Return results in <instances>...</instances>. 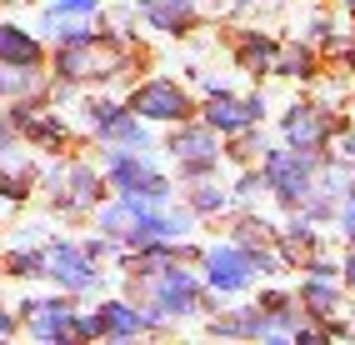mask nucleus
Returning <instances> with one entry per match:
<instances>
[{"mask_svg": "<svg viewBox=\"0 0 355 345\" xmlns=\"http://www.w3.org/2000/svg\"><path fill=\"white\" fill-rule=\"evenodd\" d=\"M0 60L6 65H40V40L31 30H20V26H0Z\"/></svg>", "mask_w": 355, "mask_h": 345, "instance_id": "nucleus-15", "label": "nucleus"}, {"mask_svg": "<svg viewBox=\"0 0 355 345\" xmlns=\"http://www.w3.org/2000/svg\"><path fill=\"white\" fill-rule=\"evenodd\" d=\"M146 295L165 310V315H191L200 306V285H196V275L191 270H175V265H165L155 270V281L146 285Z\"/></svg>", "mask_w": 355, "mask_h": 345, "instance_id": "nucleus-4", "label": "nucleus"}, {"mask_svg": "<svg viewBox=\"0 0 355 345\" xmlns=\"http://www.w3.org/2000/svg\"><path fill=\"white\" fill-rule=\"evenodd\" d=\"M110 186L115 191H121V195H135V200H165V191H171V186H165V180L146 166V160H140V155H130V145H121V150H115L110 155Z\"/></svg>", "mask_w": 355, "mask_h": 345, "instance_id": "nucleus-3", "label": "nucleus"}, {"mask_svg": "<svg viewBox=\"0 0 355 345\" xmlns=\"http://www.w3.org/2000/svg\"><path fill=\"white\" fill-rule=\"evenodd\" d=\"M336 160L340 166H355V135H340L336 141Z\"/></svg>", "mask_w": 355, "mask_h": 345, "instance_id": "nucleus-25", "label": "nucleus"}, {"mask_svg": "<svg viewBox=\"0 0 355 345\" xmlns=\"http://www.w3.org/2000/svg\"><path fill=\"white\" fill-rule=\"evenodd\" d=\"M15 125L26 130L31 141H40V145H51V150H55V145L65 141V130H60V121H51V115H40V110H31V105H20V110H15Z\"/></svg>", "mask_w": 355, "mask_h": 345, "instance_id": "nucleus-17", "label": "nucleus"}, {"mask_svg": "<svg viewBox=\"0 0 355 345\" xmlns=\"http://www.w3.org/2000/svg\"><path fill=\"white\" fill-rule=\"evenodd\" d=\"M51 10H70V15H90L96 0H51Z\"/></svg>", "mask_w": 355, "mask_h": 345, "instance_id": "nucleus-24", "label": "nucleus"}, {"mask_svg": "<svg viewBox=\"0 0 355 345\" xmlns=\"http://www.w3.org/2000/svg\"><path fill=\"white\" fill-rule=\"evenodd\" d=\"M205 275H210V285L235 295V290H245L250 285V275H255V256L245 245H216L205 256Z\"/></svg>", "mask_w": 355, "mask_h": 345, "instance_id": "nucleus-5", "label": "nucleus"}, {"mask_svg": "<svg viewBox=\"0 0 355 345\" xmlns=\"http://www.w3.org/2000/svg\"><path fill=\"white\" fill-rule=\"evenodd\" d=\"M171 155L180 160L185 175H205L220 160V145H216V135H210V130H180L171 141Z\"/></svg>", "mask_w": 355, "mask_h": 345, "instance_id": "nucleus-10", "label": "nucleus"}, {"mask_svg": "<svg viewBox=\"0 0 355 345\" xmlns=\"http://www.w3.org/2000/svg\"><path fill=\"white\" fill-rule=\"evenodd\" d=\"M26 330L40 335V340L76 335V306H65V301H26Z\"/></svg>", "mask_w": 355, "mask_h": 345, "instance_id": "nucleus-9", "label": "nucleus"}, {"mask_svg": "<svg viewBox=\"0 0 355 345\" xmlns=\"http://www.w3.org/2000/svg\"><path fill=\"white\" fill-rule=\"evenodd\" d=\"M140 15H146L155 30H171V35H180V30H191V15H196V6H191V0H146V6H140Z\"/></svg>", "mask_w": 355, "mask_h": 345, "instance_id": "nucleus-13", "label": "nucleus"}, {"mask_svg": "<svg viewBox=\"0 0 355 345\" xmlns=\"http://www.w3.org/2000/svg\"><path fill=\"white\" fill-rule=\"evenodd\" d=\"M10 270H15V275H40L45 260H40V256H10Z\"/></svg>", "mask_w": 355, "mask_h": 345, "instance_id": "nucleus-23", "label": "nucleus"}, {"mask_svg": "<svg viewBox=\"0 0 355 345\" xmlns=\"http://www.w3.org/2000/svg\"><path fill=\"white\" fill-rule=\"evenodd\" d=\"M20 90H35V71L31 65H6L0 60V96H20Z\"/></svg>", "mask_w": 355, "mask_h": 345, "instance_id": "nucleus-21", "label": "nucleus"}, {"mask_svg": "<svg viewBox=\"0 0 355 345\" xmlns=\"http://www.w3.org/2000/svg\"><path fill=\"white\" fill-rule=\"evenodd\" d=\"M10 330H15V320H10L6 310H0V335H10Z\"/></svg>", "mask_w": 355, "mask_h": 345, "instance_id": "nucleus-28", "label": "nucleus"}, {"mask_svg": "<svg viewBox=\"0 0 355 345\" xmlns=\"http://www.w3.org/2000/svg\"><path fill=\"white\" fill-rule=\"evenodd\" d=\"M280 130H286V145L315 150V145H325V135H330V115H325V105H315V100H300V105L286 110Z\"/></svg>", "mask_w": 355, "mask_h": 345, "instance_id": "nucleus-8", "label": "nucleus"}, {"mask_svg": "<svg viewBox=\"0 0 355 345\" xmlns=\"http://www.w3.org/2000/svg\"><path fill=\"white\" fill-rule=\"evenodd\" d=\"M10 145H15V135H10V130H6V125H0V155H6V150H10Z\"/></svg>", "mask_w": 355, "mask_h": 345, "instance_id": "nucleus-27", "label": "nucleus"}, {"mask_svg": "<svg viewBox=\"0 0 355 345\" xmlns=\"http://www.w3.org/2000/svg\"><path fill=\"white\" fill-rule=\"evenodd\" d=\"M340 275H345V285L355 290V250H350V256H345V265H340Z\"/></svg>", "mask_w": 355, "mask_h": 345, "instance_id": "nucleus-26", "label": "nucleus"}, {"mask_svg": "<svg viewBox=\"0 0 355 345\" xmlns=\"http://www.w3.org/2000/svg\"><path fill=\"white\" fill-rule=\"evenodd\" d=\"M275 71H286V76H311V71H315L311 45H286V51H275Z\"/></svg>", "mask_w": 355, "mask_h": 345, "instance_id": "nucleus-20", "label": "nucleus"}, {"mask_svg": "<svg viewBox=\"0 0 355 345\" xmlns=\"http://www.w3.org/2000/svg\"><path fill=\"white\" fill-rule=\"evenodd\" d=\"M241 65H245V71H275V45L266 40V35H245L241 40Z\"/></svg>", "mask_w": 355, "mask_h": 345, "instance_id": "nucleus-19", "label": "nucleus"}, {"mask_svg": "<svg viewBox=\"0 0 355 345\" xmlns=\"http://www.w3.org/2000/svg\"><path fill=\"white\" fill-rule=\"evenodd\" d=\"M345 6H350V10H355V0H345Z\"/></svg>", "mask_w": 355, "mask_h": 345, "instance_id": "nucleus-30", "label": "nucleus"}, {"mask_svg": "<svg viewBox=\"0 0 355 345\" xmlns=\"http://www.w3.org/2000/svg\"><path fill=\"white\" fill-rule=\"evenodd\" d=\"M315 170H320L315 150H300V145H291V150H270V155H266V186H270L280 200H286V205H300L305 195H311Z\"/></svg>", "mask_w": 355, "mask_h": 345, "instance_id": "nucleus-1", "label": "nucleus"}, {"mask_svg": "<svg viewBox=\"0 0 355 345\" xmlns=\"http://www.w3.org/2000/svg\"><path fill=\"white\" fill-rule=\"evenodd\" d=\"M130 110L140 115V121H180V115L191 110V100H185V90L171 85V80H146L135 90Z\"/></svg>", "mask_w": 355, "mask_h": 345, "instance_id": "nucleus-6", "label": "nucleus"}, {"mask_svg": "<svg viewBox=\"0 0 355 345\" xmlns=\"http://www.w3.org/2000/svg\"><path fill=\"white\" fill-rule=\"evenodd\" d=\"M101 330L105 335H140L146 330V315H135L125 301H105L101 306Z\"/></svg>", "mask_w": 355, "mask_h": 345, "instance_id": "nucleus-18", "label": "nucleus"}, {"mask_svg": "<svg viewBox=\"0 0 355 345\" xmlns=\"http://www.w3.org/2000/svg\"><path fill=\"white\" fill-rule=\"evenodd\" d=\"M300 301H305V310H311V315L330 320V315L340 310V285L330 281V275H311V281L300 285Z\"/></svg>", "mask_w": 355, "mask_h": 345, "instance_id": "nucleus-16", "label": "nucleus"}, {"mask_svg": "<svg viewBox=\"0 0 355 345\" xmlns=\"http://www.w3.org/2000/svg\"><path fill=\"white\" fill-rule=\"evenodd\" d=\"M121 71V51H115L110 40L101 35H76V40H65L60 45V76L65 80H105Z\"/></svg>", "mask_w": 355, "mask_h": 345, "instance_id": "nucleus-2", "label": "nucleus"}, {"mask_svg": "<svg viewBox=\"0 0 355 345\" xmlns=\"http://www.w3.org/2000/svg\"><path fill=\"white\" fill-rule=\"evenodd\" d=\"M140 225H146V205H140L135 195H125V200H115L110 211H101V230L110 240H135Z\"/></svg>", "mask_w": 355, "mask_h": 345, "instance_id": "nucleus-12", "label": "nucleus"}, {"mask_svg": "<svg viewBox=\"0 0 355 345\" xmlns=\"http://www.w3.org/2000/svg\"><path fill=\"white\" fill-rule=\"evenodd\" d=\"M191 205H196V211H220L225 195H220L216 186H196V191H191Z\"/></svg>", "mask_w": 355, "mask_h": 345, "instance_id": "nucleus-22", "label": "nucleus"}, {"mask_svg": "<svg viewBox=\"0 0 355 345\" xmlns=\"http://www.w3.org/2000/svg\"><path fill=\"white\" fill-rule=\"evenodd\" d=\"M260 100H235V96H216L205 105V121H210V130H250V121H260Z\"/></svg>", "mask_w": 355, "mask_h": 345, "instance_id": "nucleus-11", "label": "nucleus"}, {"mask_svg": "<svg viewBox=\"0 0 355 345\" xmlns=\"http://www.w3.org/2000/svg\"><path fill=\"white\" fill-rule=\"evenodd\" d=\"M350 65H355V45H350Z\"/></svg>", "mask_w": 355, "mask_h": 345, "instance_id": "nucleus-29", "label": "nucleus"}, {"mask_svg": "<svg viewBox=\"0 0 355 345\" xmlns=\"http://www.w3.org/2000/svg\"><path fill=\"white\" fill-rule=\"evenodd\" d=\"M40 260H45V275H51L55 285H65V290H90L96 285L90 250H80V245H51Z\"/></svg>", "mask_w": 355, "mask_h": 345, "instance_id": "nucleus-7", "label": "nucleus"}, {"mask_svg": "<svg viewBox=\"0 0 355 345\" xmlns=\"http://www.w3.org/2000/svg\"><path fill=\"white\" fill-rule=\"evenodd\" d=\"M60 205H70V211H85V205H96V195H101V180H96V170H85V166H70V170H60Z\"/></svg>", "mask_w": 355, "mask_h": 345, "instance_id": "nucleus-14", "label": "nucleus"}]
</instances>
